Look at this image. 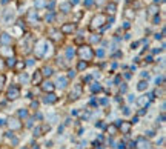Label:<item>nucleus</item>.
<instances>
[{
  "label": "nucleus",
  "mask_w": 166,
  "mask_h": 149,
  "mask_svg": "<svg viewBox=\"0 0 166 149\" xmlns=\"http://www.w3.org/2000/svg\"><path fill=\"white\" fill-rule=\"evenodd\" d=\"M77 55L80 57L82 60H85V62H89V60L94 59V51L91 49V46L82 45V46L78 48V51H77Z\"/></svg>",
  "instance_id": "f257e3e1"
},
{
  "label": "nucleus",
  "mask_w": 166,
  "mask_h": 149,
  "mask_svg": "<svg viewBox=\"0 0 166 149\" xmlns=\"http://www.w3.org/2000/svg\"><path fill=\"white\" fill-rule=\"evenodd\" d=\"M105 23H108V17L105 16V14H97V16L92 17L91 26H89V28L94 31V29H97V28H103Z\"/></svg>",
  "instance_id": "f03ea898"
},
{
  "label": "nucleus",
  "mask_w": 166,
  "mask_h": 149,
  "mask_svg": "<svg viewBox=\"0 0 166 149\" xmlns=\"http://www.w3.org/2000/svg\"><path fill=\"white\" fill-rule=\"evenodd\" d=\"M46 40H39L36 43V57L37 59H42L45 55V49H46Z\"/></svg>",
  "instance_id": "7ed1b4c3"
},
{
  "label": "nucleus",
  "mask_w": 166,
  "mask_h": 149,
  "mask_svg": "<svg viewBox=\"0 0 166 149\" xmlns=\"http://www.w3.org/2000/svg\"><path fill=\"white\" fill-rule=\"evenodd\" d=\"M82 94H83V88H82L80 83H77V85H74L72 91L69 92V98L71 100H77V98L82 97Z\"/></svg>",
  "instance_id": "20e7f679"
},
{
  "label": "nucleus",
  "mask_w": 166,
  "mask_h": 149,
  "mask_svg": "<svg viewBox=\"0 0 166 149\" xmlns=\"http://www.w3.org/2000/svg\"><path fill=\"white\" fill-rule=\"evenodd\" d=\"M6 97L8 100H17L20 97V88L18 86H11L8 91H6Z\"/></svg>",
  "instance_id": "39448f33"
},
{
  "label": "nucleus",
  "mask_w": 166,
  "mask_h": 149,
  "mask_svg": "<svg viewBox=\"0 0 166 149\" xmlns=\"http://www.w3.org/2000/svg\"><path fill=\"white\" fill-rule=\"evenodd\" d=\"M6 123H8L11 131H20V129H22V123H20V120H18V118L11 117V118L6 120Z\"/></svg>",
  "instance_id": "423d86ee"
},
{
  "label": "nucleus",
  "mask_w": 166,
  "mask_h": 149,
  "mask_svg": "<svg viewBox=\"0 0 166 149\" xmlns=\"http://www.w3.org/2000/svg\"><path fill=\"white\" fill-rule=\"evenodd\" d=\"M117 128L122 131V134H129L131 129H132V121H119V125H117Z\"/></svg>",
  "instance_id": "0eeeda50"
},
{
  "label": "nucleus",
  "mask_w": 166,
  "mask_h": 149,
  "mask_svg": "<svg viewBox=\"0 0 166 149\" xmlns=\"http://www.w3.org/2000/svg\"><path fill=\"white\" fill-rule=\"evenodd\" d=\"M43 102L46 103V105H54V103L57 102V95L54 92H46V95L43 97Z\"/></svg>",
  "instance_id": "6e6552de"
},
{
  "label": "nucleus",
  "mask_w": 166,
  "mask_h": 149,
  "mask_svg": "<svg viewBox=\"0 0 166 149\" xmlns=\"http://www.w3.org/2000/svg\"><path fill=\"white\" fill-rule=\"evenodd\" d=\"M74 31H75V23H65L60 29L62 34H72Z\"/></svg>",
  "instance_id": "1a4fd4ad"
},
{
  "label": "nucleus",
  "mask_w": 166,
  "mask_h": 149,
  "mask_svg": "<svg viewBox=\"0 0 166 149\" xmlns=\"http://www.w3.org/2000/svg\"><path fill=\"white\" fill-rule=\"evenodd\" d=\"M0 43H2V45H5V46H8V45L13 43V37H11L8 32L0 34Z\"/></svg>",
  "instance_id": "9d476101"
},
{
  "label": "nucleus",
  "mask_w": 166,
  "mask_h": 149,
  "mask_svg": "<svg viewBox=\"0 0 166 149\" xmlns=\"http://www.w3.org/2000/svg\"><path fill=\"white\" fill-rule=\"evenodd\" d=\"M40 88H42V91H43V92H54V83H51V82L40 83Z\"/></svg>",
  "instance_id": "9b49d317"
},
{
  "label": "nucleus",
  "mask_w": 166,
  "mask_h": 149,
  "mask_svg": "<svg viewBox=\"0 0 166 149\" xmlns=\"http://www.w3.org/2000/svg\"><path fill=\"white\" fill-rule=\"evenodd\" d=\"M26 22H28L29 25H36L37 23V13L36 11H29V13L26 14Z\"/></svg>",
  "instance_id": "f8f14e48"
},
{
  "label": "nucleus",
  "mask_w": 166,
  "mask_h": 149,
  "mask_svg": "<svg viewBox=\"0 0 166 149\" xmlns=\"http://www.w3.org/2000/svg\"><path fill=\"white\" fill-rule=\"evenodd\" d=\"M135 146H138V149H148L149 148V143L143 138V137H140V138L135 141Z\"/></svg>",
  "instance_id": "ddd939ff"
},
{
  "label": "nucleus",
  "mask_w": 166,
  "mask_h": 149,
  "mask_svg": "<svg viewBox=\"0 0 166 149\" xmlns=\"http://www.w3.org/2000/svg\"><path fill=\"white\" fill-rule=\"evenodd\" d=\"M42 78H43L42 72H40V71H36V72H34V75H32V83H34V85H40V83H42Z\"/></svg>",
  "instance_id": "4468645a"
},
{
  "label": "nucleus",
  "mask_w": 166,
  "mask_h": 149,
  "mask_svg": "<svg viewBox=\"0 0 166 149\" xmlns=\"http://www.w3.org/2000/svg\"><path fill=\"white\" fill-rule=\"evenodd\" d=\"M71 9H72V5H71L69 2H66V3H62V5H60V11H62V13H65V14L71 13Z\"/></svg>",
  "instance_id": "2eb2a0df"
},
{
  "label": "nucleus",
  "mask_w": 166,
  "mask_h": 149,
  "mask_svg": "<svg viewBox=\"0 0 166 149\" xmlns=\"http://www.w3.org/2000/svg\"><path fill=\"white\" fill-rule=\"evenodd\" d=\"M148 102H149L148 95H143V97H140L137 100V105L140 106V108H145V106H148Z\"/></svg>",
  "instance_id": "dca6fc26"
},
{
  "label": "nucleus",
  "mask_w": 166,
  "mask_h": 149,
  "mask_svg": "<svg viewBox=\"0 0 166 149\" xmlns=\"http://www.w3.org/2000/svg\"><path fill=\"white\" fill-rule=\"evenodd\" d=\"M40 72H42V75H45V77H51L52 75V68L51 66H45Z\"/></svg>",
  "instance_id": "f3484780"
},
{
  "label": "nucleus",
  "mask_w": 166,
  "mask_h": 149,
  "mask_svg": "<svg viewBox=\"0 0 166 149\" xmlns=\"http://www.w3.org/2000/svg\"><path fill=\"white\" fill-rule=\"evenodd\" d=\"M117 131H119L117 125H109V126H108V134H109V135H115Z\"/></svg>",
  "instance_id": "a211bd4d"
},
{
  "label": "nucleus",
  "mask_w": 166,
  "mask_h": 149,
  "mask_svg": "<svg viewBox=\"0 0 166 149\" xmlns=\"http://www.w3.org/2000/svg\"><path fill=\"white\" fill-rule=\"evenodd\" d=\"M115 9H117V5H115V3H112V2L106 6V11L111 14V16H112V14H115Z\"/></svg>",
  "instance_id": "6ab92c4d"
},
{
  "label": "nucleus",
  "mask_w": 166,
  "mask_h": 149,
  "mask_svg": "<svg viewBox=\"0 0 166 149\" xmlns=\"http://www.w3.org/2000/svg\"><path fill=\"white\" fill-rule=\"evenodd\" d=\"M51 39L55 40V42H59L60 39H62V32H60V31H51Z\"/></svg>",
  "instance_id": "aec40b11"
},
{
  "label": "nucleus",
  "mask_w": 166,
  "mask_h": 149,
  "mask_svg": "<svg viewBox=\"0 0 166 149\" xmlns=\"http://www.w3.org/2000/svg\"><path fill=\"white\" fill-rule=\"evenodd\" d=\"M6 138H8L13 144H17V143H18L17 137H14V134H13V132H8V134H6Z\"/></svg>",
  "instance_id": "412c9836"
},
{
  "label": "nucleus",
  "mask_w": 166,
  "mask_h": 149,
  "mask_svg": "<svg viewBox=\"0 0 166 149\" xmlns=\"http://www.w3.org/2000/svg\"><path fill=\"white\" fill-rule=\"evenodd\" d=\"M91 91H92V92H100V91H101V86H100V83H97V82L91 83Z\"/></svg>",
  "instance_id": "4be33fe9"
},
{
  "label": "nucleus",
  "mask_w": 166,
  "mask_h": 149,
  "mask_svg": "<svg viewBox=\"0 0 166 149\" xmlns=\"http://www.w3.org/2000/svg\"><path fill=\"white\" fill-rule=\"evenodd\" d=\"M57 83H59V86H60V88H66V85H68V78H66V77H59Z\"/></svg>",
  "instance_id": "5701e85b"
},
{
  "label": "nucleus",
  "mask_w": 166,
  "mask_h": 149,
  "mask_svg": "<svg viewBox=\"0 0 166 149\" xmlns=\"http://www.w3.org/2000/svg\"><path fill=\"white\" fill-rule=\"evenodd\" d=\"M86 68H88V62H85V60H80V62H78L77 69H78V71H85Z\"/></svg>",
  "instance_id": "b1692460"
},
{
  "label": "nucleus",
  "mask_w": 166,
  "mask_h": 149,
  "mask_svg": "<svg viewBox=\"0 0 166 149\" xmlns=\"http://www.w3.org/2000/svg\"><path fill=\"white\" fill-rule=\"evenodd\" d=\"M13 17H14L13 11H6V13H5V22H6V23H9V22L13 20Z\"/></svg>",
  "instance_id": "393cba45"
},
{
  "label": "nucleus",
  "mask_w": 166,
  "mask_h": 149,
  "mask_svg": "<svg viewBox=\"0 0 166 149\" xmlns=\"http://www.w3.org/2000/svg\"><path fill=\"white\" fill-rule=\"evenodd\" d=\"M74 55H75V51H74V48H72V46L66 48V57H68V59H72Z\"/></svg>",
  "instance_id": "a878e982"
},
{
  "label": "nucleus",
  "mask_w": 166,
  "mask_h": 149,
  "mask_svg": "<svg viewBox=\"0 0 166 149\" xmlns=\"http://www.w3.org/2000/svg\"><path fill=\"white\" fill-rule=\"evenodd\" d=\"M14 66H16V71H22V69L26 66V63L22 62V60H18V62H16V65H14Z\"/></svg>",
  "instance_id": "bb28decb"
},
{
  "label": "nucleus",
  "mask_w": 166,
  "mask_h": 149,
  "mask_svg": "<svg viewBox=\"0 0 166 149\" xmlns=\"http://www.w3.org/2000/svg\"><path fill=\"white\" fill-rule=\"evenodd\" d=\"M146 88H148V82H145V80H142V82L137 85V89L138 91H145Z\"/></svg>",
  "instance_id": "cd10ccee"
},
{
  "label": "nucleus",
  "mask_w": 166,
  "mask_h": 149,
  "mask_svg": "<svg viewBox=\"0 0 166 149\" xmlns=\"http://www.w3.org/2000/svg\"><path fill=\"white\" fill-rule=\"evenodd\" d=\"M157 13H158V8H157V5H154V3H152V5L149 6V14H151V16H155Z\"/></svg>",
  "instance_id": "c85d7f7f"
},
{
  "label": "nucleus",
  "mask_w": 166,
  "mask_h": 149,
  "mask_svg": "<svg viewBox=\"0 0 166 149\" xmlns=\"http://www.w3.org/2000/svg\"><path fill=\"white\" fill-rule=\"evenodd\" d=\"M39 131H40V135H42V134H45L46 131H49V125H46V123H45V125L39 126Z\"/></svg>",
  "instance_id": "c756f323"
},
{
  "label": "nucleus",
  "mask_w": 166,
  "mask_h": 149,
  "mask_svg": "<svg viewBox=\"0 0 166 149\" xmlns=\"http://www.w3.org/2000/svg\"><path fill=\"white\" fill-rule=\"evenodd\" d=\"M17 115H18V118H26V117H28V111H26V109H20Z\"/></svg>",
  "instance_id": "7c9ffc66"
},
{
  "label": "nucleus",
  "mask_w": 166,
  "mask_h": 149,
  "mask_svg": "<svg viewBox=\"0 0 166 149\" xmlns=\"http://www.w3.org/2000/svg\"><path fill=\"white\" fill-rule=\"evenodd\" d=\"M16 62H17V60L14 59V57H9V59L5 62V65H8V66L11 68V66H14V65H16Z\"/></svg>",
  "instance_id": "2f4dec72"
},
{
  "label": "nucleus",
  "mask_w": 166,
  "mask_h": 149,
  "mask_svg": "<svg viewBox=\"0 0 166 149\" xmlns=\"http://www.w3.org/2000/svg\"><path fill=\"white\" fill-rule=\"evenodd\" d=\"M125 16H126L128 18H134L135 17V13L132 9H126V13H125Z\"/></svg>",
  "instance_id": "473e14b6"
},
{
  "label": "nucleus",
  "mask_w": 166,
  "mask_h": 149,
  "mask_svg": "<svg viewBox=\"0 0 166 149\" xmlns=\"http://www.w3.org/2000/svg\"><path fill=\"white\" fill-rule=\"evenodd\" d=\"M5 82H6V77L3 74H0V91H2L3 86H5Z\"/></svg>",
  "instance_id": "72a5a7b5"
},
{
  "label": "nucleus",
  "mask_w": 166,
  "mask_h": 149,
  "mask_svg": "<svg viewBox=\"0 0 166 149\" xmlns=\"http://www.w3.org/2000/svg\"><path fill=\"white\" fill-rule=\"evenodd\" d=\"M100 39H101V37L99 36V34H96V36H92V37H91V43H99Z\"/></svg>",
  "instance_id": "f704fd0d"
},
{
  "label": "nucleus",
  "mask_w": 166,
  "mask_h": 149,
  "mask_svg": "<svg viewBox=\"0 0 166 149\" xmlns=\"http://www.w3.org/2000/svg\"><path fill=\"white\" fill-rule=\"evenodd\" d=\"M45 5H46L45 0H36V8H43Z\"/></svg>",
  "instance_id": "c9c22d12"
},
{
  "label": "nucleus",
  "mask_w": 166,
  "mask_h": 149,
  "mask_svg": "<svg viewBox=\"0 0 166 149\" xmlns=\"http://www.w3.org/2000/svg\"><path fill=\"white\" fill-rule=\"evenodd\" d=\"M18 78H20L22 83H26V82H28V75H26L25 72H23V74H20V77H18Z\"/></svg>",
  "instance_id": "e433bc0d"
},
{
  "label": "nucleus",
  "mask_w": 166,
  "mask_h": 149,
  "mask_svg": "<svg viewBox=\"0 0 166 149\" xmlns=\"http://www.w3.org/2000/svg\"><path fill=\"white\" fill-rule=\"evenodd\" d=\"M45 20H46V22H52V20H54V14H52V13L46 14V17H45Z\"/></svg>",
  "instance_id": "4c0bfd02"
},
{
  "label": "nucleus",
  "mask_w": 166,
  "mask_h": 149,
  "mask_svg": "<svg viewBox=\"0 0 166 149\" xmlns=\"http://www.w3.org/2000/svg\"><path fill=\"white\" fill-rule=\"evenodd\" d=\"M74 77H75V71L69 69V71H68V78H74Z\"/></svg>",
  "instance_id": "58836bf2"
},
{
  "label": "nucleus",
  "mask_w": 166,
  "mask_h": 149,
  "mask_svg": "<svg viewBox=\"0 0 166 149\" xmlns=\"http://www.w3.org/2000/svg\"><path fill=\"white\" fill-rule=\"evenodd\" d=\"M6 120H8V117L0 115V126H2V125H5V123H6Z\"/></svg>",
  "instance_id": "ea45409f"
},
{
  "label": "nucleus",
  "mask_w": 166,
  "mask_h": 149,
  "mask_svg": "<svg viewBox=\"0 0 166 149\" xmlns=\"http://www.w3.org/2000/svg\"><path fill=\"white\" fill-rule=\"evenodd\" d=\"M92 5H94V0H85V6L89 8V6H92Z\"/></svg>",
  "instance_id": "a19ab883"
},
{
  "label": "nucleus",
  "mask_w": 166,
  "mask_h": 149,
  "mask_svg": "<svg viewBox=\"0 0 166 149\" xmlns=\"http://www.w3.org/2000/svg\"><path fill=\"white\" fill-rule=\"evenodd\" d=\"M37 108H39V103H37V102H32V103H31V109L36 111Z\"/></svg>",
  "instance_id": "79ce46f5"
},
{
  "label": "nucleus",
  "mask_w": 166,
  "mask_h": 149,
  "mask_svg": "<svg viewBox=\"0 0 166 149\" xmlns=\"http://www.w3.org/2000/svg\"><path fill=\"white\" fill-rule=\"evenodd\" d=\"M3 68H5V60H3L2 57H0V71H2Z\"/></svg>",
  "instance_id": "37998d69"
},
{
  "label": "nucleus",
  "mask_w": 166,
  "mask_h": 149,
  "mask_svg": "<svg viewBox=\"0 0 166 149\" xmlns=\"http://www.w3.org/2000/svg\"><path fill=\"white\" fill-rule=\"evenodd\" d=\"M75 43H77V45H82V43H83V39H82V37H77V39H75Z\"/></svg>",
  "instance_id": "c03bdc74"
},
{
  "label": "nucleus",
  "mask_w": 166,
  "mask_h": 149,
  "mask_svg": "<svg viewBox=\"0 0 166 149\" xmlns=\"http://www.w3.org/2000/svg\"><path fill=\"white\" fill-rule=\"evenodd\" d=\"M103 54H105L103 49H99V51H97V55H99V57H103Z\"/></svg>",
  "instance_id": "a18cd8bd"
},
{
  "label": "nucleus",
  "mask_w": 166,
  "mask_h": 149,
  "mask_svg": "<svg viewBox=\"0 0 166 149\" xmlns=\"http://www.w3.org/2000/svg\"><path fill=\"white\" fill-rule=\"evenodd\" d=\"M161 82H163V77H157V78H155V83H157V85H158V83H161Z\"/></svg>",
  "instance_id": "49530a36"
},
{
  "label": "nucleus",
  "mask_w": 166,
  "mask_h": 149,
  "mask_svg": "<svg viewBox=\"0 0 166 149\" xmlns=\"http://www.w3.org/2000/svg\"><path fill=\"white\" fill-rule=\"evenodd\" d=\"M120 92H126V86H125V85L120 86Z\"/></svg>",
  "instance_id": "de8ad7c7"
},
{
  "label": "nucleus",
  "mask_w": 166,
  "mask_h": 149,
  "mask_svg": "<svg viewBox=\"0 0 166 149\" xmlns=\"http://www.w3.org/2000/svg\"><path fill=\"white\" fill-rule=\"evenodd\" d=\"M78 2H80V0H69V3H71V5H77Z\"/></svg>",
  "instance_id": "09e8293b"
},
{
  "label": "nucleus",
  "mask_w": 166,
  "mask_h": 149,
  "mask_svg": "<svg viewBox=\"0 0 166 149\" xmlns=\"http://www.w3.org/2000/svg\"><path fill=\"white\" fill-rule=\"evenodd\" d=\"M154 23H155V25L160 23V17H155V18H154Z\"/></svg>",
  "instance_id": "8fccbe9b"
},
{
  "label": "nucleus",
  "mask_w": 166,
  "mask_h": 149,
  "mask_svg": "<svg viewBox=\"0 0 166 149\" xmlns=\"http://www.w3.org/2000/svg\"><path fill=\"white\" fill-rule=\"evenodd\" d=\"M123 112H125V114H126V115H128V114H129L131 111H129V108H123Z\"/></svg>",
  "instance_id": "3c124183"
},
{
  "label": "nucleus",
  "mask_w": 166,
  "mask_h": 149,
  "mask_svg": "<svg viewBox=\"0 0 166 149\" xmlns=\"http://www.w3.org/2000/svg\"><path fill=\"white\" fill-rule=\"evenodd\" d=\"M160 3H163V0H154V5H160Z\"/></svg>",
  "instance_id": "603ef678"
},
{
  "label": "nucleus",
  "mask_w": 166,
  "mask_h": 149,
  "mask_svg": "<svg viewBox=\"0 0 166 149\" xmlns=\"http://www.w3.org/2000/svg\"><path fill=\"white\" fill-rule=\"evenodd\" d=\"M142 77H143V78H148V77H149V74H148V72H143Z\"/></svg>",
  "instance_id": "864d4df0"
},
{
  "label": "nucleus",
  "mask_w": 166,
  "mask_h": 149,
  "mask_svg": "<svg viewBox=\"0 0 166 149\" xmlns=\"http://www.w3.org/2000/svg\"><path fill=\"white\" fill-rule=\"evenodd\" d=\"M148 137H154V131H149L148 132Z\"/></svg>",
  "instance_id": "5fc2aeb1"
},
{
  "label": "nucleus",
  "mask_w": 166,
  "mask_h": 149,
  "mask_svg": "<svg viewBox=\"0 0 166 149\" xmlns=\"http://www.w3.org/2000/svg\"><path fill=\"white\" fill-rule=\"evenodd\" d=\"M8 2H9V0H2V3H3V5H6Z\"/></svg>",
  "instance_id": "6e6d98bb"
},
{
  "label": "nucleus",
  "mask_w": 166,
  "mask_h": 149,
  "mask_svg": "<svg viewBox=\"0 0 166 149\" xmlns=\"http://www.w3.org/2000/svg\"><path fill=\"white\" fill-rule=\"evenodd\" d=\"M20 149H29V148H26V146H25V148H20Z\"/></svg>",
  "instance_id": "4d7b16f0"
},
{
  "label": "nucleus",
  "mask_w": 166,
  "mask_h": 149,
  "mask_svg": "<svg viewBox=\"0 0 166 149\" xmlns=\"http://www.w3.org/2000/svg\"><path fill=\"white\" fill-rule=\"evenodd\" d=\"M126 2H132V0H126Z\"/></svg>",
  "instance_id": "13d9d810"
}]
</instances>
